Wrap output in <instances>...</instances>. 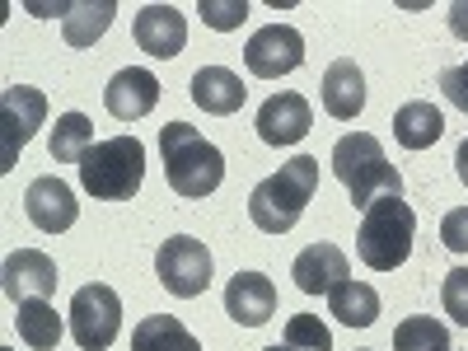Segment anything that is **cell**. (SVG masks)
Wrapping results in <instances>:
<instances>
[{
    "instance_id": "cell-1",
    "label": "cell",
    "mask_w": 468,
    "mask_h": 351,
    "mask_svg": "<svg viewBox=\"0 0 468 351\" xmlns=\"http://www.w3.org/2000/svg\"><path fill=\"white\" fill-rule=\"evenodd\" d=\"M319 192V160L314 154H295L291 165H282L271 178H262L249 192V220L262 234H286L300 225L304 207L314 202Z\"/></svg>"
},
{
    "instance_id": "cell-2",
    "label": "cell",
    "mask_w": 468,
    "mask_h": 351,
    "mask_svg": "<svg viewBox=\"0 0 468 351\" xmlns=\"http://www.w3.org/2000/svg\"><path fill=\"white\" fill-rule=\"evenodd\" d=\"M160 154H165V178L178 197L202 202L225 183V154L220 145H211L197 127L187 122H169L160 127Z\"/></svg>"
},
{
    "instance_id": "cell-3",
    "label": "cell",
    "mask_w": 468,
    "mask_h": 351,
    "mask_svg": "<svg viewBox=\"0 0 468 351\" xmlns=\"http://www.w3.org/2000/svg\"><path fill=\"white\" fill-rule=\"evenodd\" d=\"M333 174L351 192V207H361V211L379 197H403V178L384 160V145L370 132H346L333 145Z\"/></svg>"
},
{
    "instance_id": "cell-4",
    "label": "cell",
    "mask_w": 468,
    "mask_h": 351,
    "mask_svg": "<svg viewBox=\"0 0 468 351\" xmlns=\"http://www.w3.org/2000/svg\"><path fill=\"white\" fill-rule=\"evenodd\" d=\"M145 178V145L136 136H108L80 160V187L94 202H127Z\"/></svg>"
},
{
    "instance_id": "cell-5",
    "label": "cell",
    "mask_w": 468,
    "mask_h": 351,
    "mask_svg": "<svg viewBox=\"0 0 468 351\" xmlns=\"http://www.w3.org/2000/svg\"><path fill=\"white\" fill-rule=\"evenodd\" d=\"M412 239H417L412 207L403 197H379V202L366 207V220H361V234H356V253L375 271H394V267L408 262Z\"/></svg>"
},
{
    "instance_id": "cell-6",
    "label": "cell",
    "mask_w": 468,
    "mask_h": 351,
    "mask_svg": "<svg viewBox=\"0 0 468 351\" xmlns=\"http://www.w3.org/2000/svg\"><path fill=\"white\" fill-rule=\"evenodd\" d=\"M122 333V300L112 286L90 282L70 295V337L80 351H108Z\"/></svg>"
},
{
    "instance_id": "cell-7",
    "label": "cell",
    "mask_w": 468,
    "mask_h": 351,
    "mask_svg": "<svg viewBox=\"0 0 468 351\" xmlns=\"http://www.w3.org/2000/svg\"><path fill=\"white\" fill-rule=\"evenodd\" d=\"M154 277H160V286L169 295L197 300L211 286V249L202 239H192V234H174L154 253Z\"/></svg>"
},
{
    "instance_id": "cell-8",
    "label": "cell",
    "mask_w": 468,
    "mask_h": 351,
    "mask_svg": "<svg viewBox=\"0 0 468 351\" xmlns=\"http://www.w3.org/2000/svg\"><path fill=\"white\" fill-rule=\"evenodd\" d=\"M43 117H48V99L43 90H33V85H10L5 99H0V174H10L15 160H19V150L33 141V132L43 127Z\"/></svg>"
},
{
    "instance_id": "cell-9",
    "label": "cell",
    "mask_w": 468,
    "mask_h": 351,
    "mask_svg": "<svg viewBox=\"0 0 468 351\" xmlns=\"http://www.w3.org/2000/svg\"><path fill=\"white\" fill-rule=\"evenodd\" d=\"M244 66L249 75H258V80H282V75L300 70L304 66V37L300 28L291 24H267L249 37V48H244Z\"/></svg>"
},
{
    "instance_id": "cell-10",
    "label": "cell",
    "mask_w": 468,
    "mask_h": 351,
    "mask_svg": "<svg viewBox=\"0 0 468 351\" xmlns=\"http://www.w3.org/2000/svg\"><path fill=\"white\" fill-rule=\"evenodd\" d=\"M24 211H28V220L43 229V234H66L75 220H80V202H75L70 183H61L57 174L28 183V192H24Z\"/></svg>"
},
{
    "instance_id": "cell-11",
    "label": "cell",
    "mask_w": 468,
    "mask_h": 351,
    "mask_svg": "<svg viewBox=\"0 0 468 351\" xmlns=\"http://www.w3.org/2000/svg\"><path fill=\"white\" fill-rule=\"evenodd\" d=\"M258 136L267 145H295L309 136V127H314V108L304 103V94L295 90H282V94H271L262 108H258Z\"/></svg>"
},
{
    "instance_id": "cell-12",
    "label": "cell",
    "mask_w": 468,
    "mask_h": 351,
    "mask_svg": "<svg viewBox=\"0 0 468 351\" xmlns=\"http://www.w3.org/2000/svg\"><path fill=\"white\" fill-rule=\"evenodd\" d=\"M103 103H108V112L117 117V122H141V117H150L154 103H160V80H154L145 66H127L108 80Z\"/></svg>"
},
{
    "instance_id": "cell-13",
    "label": "cell",
    "mask_w": 468,
    "mask_h": 351,
    "mask_svg": "<svg viewBox=\"0 0 468 351\" xmlns=\"http://www.w3.org/2000/svg\"><path fill=\"white\" fill-rule=\"evenodd\" d=\"M0 277H5V295L15 304L24 300H48L57 291V262L43 253V249H19L5 258V267H0Z\"/></svg>"
},
{
    "instance_id": "cell-14",
    "label": "cell",
    "mask_w": 468,
    "mask_h": 351,
    "mask_svg": "<svg viewBox=\"0 0 468 351\" xmlns=\"http://www.w3.org/2000/svg\"><path fill=\"white\" fill-rule=\"evenodd\" d=\"M225 314L244 328H262L271 314H277V286L262 271H234L225 286Z\"/></svg>"
},
{
    "instance_id": "cell-15",
    "label": "cell",
    "mask_w": 468,
    "mask_h": 351,
    "mask_svg": "<svg viewBox=\"0 0 468 351\" xmlns=\"http://www.w3.org/2000/svg\"><path fill=\"white\" fill-rule=\"evenodd\" d=\"M136 33V48L150 52L154 61H174L187 43V19L174 10V5H145L132 24Z\"/></svg>"
},
{
    "instance_id": "cell-16",
    "label": "cell",
    "mask_w": 468,
    "mask_h": 351,
    "mask_svg": "<svg viewBox=\"0 0 468 351\" xmlns=\"http://www.w3.org/2000/svg\"><path fill=\"white\" fill-rule=\"evenodd\" d=\"M291 277L304 295H328L337 282L351 277V267H346V253L337 244H309L295 262H291Z\"/></svg>"
},
{
    "instance_id": "cell-17",
    "label": "cell",
    "mask_w": 468,
    "mask_h": 351,
    "mask_svg": "<svg viewBox=\"0 0 468 351\" xmlns=\"http://www.w3.org/2000/svg\"><path fill=\"white\" fill-rule=\"evenodd\" d=\"M324 112L328 117H337V122H351L361 108H366V75H361V66L351 61V57H342V61H333L328 70H324Z\"/></svg>"
},
{
    "instance_id": "cell-18",
    "label": "cell",
    "mask_w": 468,
    "mask_h": 351,
    "mask_svg": "<svg viewBox=\"0 0 468 351\" xmlns=\"http://www.w3.org/2000/svg\"><path fill=\"white\" fill-rule=\"evenodd\" d=\"M244 80L234 70L225 66H202L197 75H192V103L207 108L211 117H229V112H239L244 108Z\"/></svg>"
},
{
    "instance_id": "cell-19",
    "label": "cell",
    "mask_w": 468,
    "mask_h": 351,
    "mask_svg": "<svg viewBox=\"0 0 468 351\" xmlns=\"http://www.w3.org/2000/svg\"><path fill=\"white\" fill-rule=\"evenodd\" d=\"M328 314L342 319L346 328H370V324L379 319V291L346 277V282H337V286L328 291Z\"/></svg>"
},
{
    "instance_id": "cell-20",
    "label": "cell",
    "mask_w": 468,
    "mask_h": 351,
    "mask_svg": "<svg viewBox=\"0 0 468 351\" xmlns=\"http://www.w3.org/2000/svg\"><path fill=\"white\" fill-rule=\"evenodd\" d=\"M441 132H445V117H441V108H431L426 99H412V103H403V108L394 112V136H399V145H408V150L436 145Z\"/></svg>"
},
{
    "instance_id": "cell-21",
    "label": "cell",
    "mask_w": 468,
    "mask_h": 351,
    "mask_svg": "<svg viewBox=\"0 0 468 351\" xmlns=\"http://www.w3.org/2000/svg\"><path fill=\"white\" fill-rule=\"evenodd\" d=\"M15 324H19V342L33 346V351H57V342H61V333H66L61 314L52 309V300H24L19 314H15Z\"/></svg>"
},
{
    "instance_id": "cell-22",
    "label": "cell",
    "mask_w": 468,
    "mask_h": 351,
    "mask_svg": "<svg viewBox=\"0 0 468 351\" xmlns=\"http://www.w3.org/2000/svg\"><path fill=\"white\" fill-rule=\"evenodd\" d=\"M112 15H117L112 0H80V5H66V15H61L66 43H70V48L99 43V37L108 33V24H112Z\"/></svg>"
},
{
    "instance_id": "cell-23",
    "label": "cell",
    "mask_w": 468,
    "mask_h": 351,
    "mask_svg": "<svg viewBox=\"0 0 468 351\" xmlns=\"http://www.w3.org/2000/svg\"><path fill=\"white\" fill-rule=\"evenodd\" d=\"M132 351H202V342L174 314H150L132 328Z\"/></svg>"
},
{
    "instance_id": "cell-24",
    "label": "cell",
    "mask_w": 468,
    "mask_h": 351,
    "mask_svg": "<svg viewBox=\"0 0 468 351\" xmlns=\"http://www.w3.org/2000/svg\"><path fill=\"white\" fill-rule=\"evenodd\" d=\"M94 145V122L85 112H61L52 127V160L57 165H80Z\"/></svg>"
},
{
    "instance_id": "cell-25",
    "label": "cell",
    "mask_w": 468,
    "mask_h": 351,
    "mask_svg": "<svg viewBox=\"0 0 468 351\" xmlns=\"http://www.w3.org/2000/svg\"><path fill=\"white\" fill-rule=\"evenodd\" d=\"M450 346V328L431 314H412L394 328V351H445Z\"/></svg>"
},
{
    "instance_id": "cell-26",
    "label": "cell",
    "mask_w": 468,
    "mask_h": 351,
    "mask_svg": "<svg viewBox=\"0 0 468 351\" xmlns=\"http://www.w3.org/2000/svg\"><path fill=\"white\" fill-rule=\"evenodd\" d=\"M286 346H295V351H333V333L319 324V314H291L286 319Z\"/></svg>"
},
{
    "instance_id": "cell-27",
    "label": "cell",
    "mask_w": 468,
    "mask_h": 351,
    "mask_svg": "<svg viewBox=\"0 0 468 351\" xmlns=\"http://www.w3.org/2000/svg\"><path fill=\"white\" fill-rule=\"evenodd\" d=\"M197 15H202L207 28L229 33V28H239L249 19V0H197Z\"/></svg>"
},
{
    "instance_id": "cell-28",
    "label": "cell",
    "mask_w": 468,
    "mask_h": 351,
    "mask_svg": "<svg viewBox=\"0 0 468 351\" xmlns=\"http://www.w3.org/2000/svg\"><path fill=\"white\" fill-rule=\"evenodd\" d=\"M441 304H445V314H450L459 328H468V267H454V271H445Z\"/></svg>"
},
{
    "instance_id": "cell-29",
    "label": "cell",
    "mask_w": 468,
    "mask_h": 351,
    "mask_svg": "<svg viewBox=\"0 0 468 351\" xmlns=\"http://www.w3.org/2000/svg\"><path fill=\"white\" fill-rule=\"evenodd\" d=\"M441 239H445V249L468 253V207H454V211L441 220Z\"/></svg>"
},
{
    "instance_id": "cell-30",
    "label": "cell",
    "mask_w": 468,
    "mask_h": 351,
    "mask_svg": "<svg viewBox=\"0 0 468 351\" xmlns=\"http://www.w3.org/2000/svg\"><path fill=\"white\" fill-rule=\"evenodd\" d=\"M441 90H445V99H450L459 112H468V61L441 70Z\"/></svg>"
},
{
    "instance_id": "cell-31",
    "label": "cell",
    "mask_w": 468,
    "mask_h": 351,
    "mask_svg": "<svg viewBox=\"0 0 468 351\" xmlns=\"http://www.w3.org/2000/svg\"><path fill=\"white\" fill-rule=\"evenodd\" d=\"M450 28H454V37H468V5H463V0L450 5Z\"/></svg>"
},
{
    "instance_id": "cell-32",
    "label": "cell",
    "mask_w": 468,
    "mask_h": 351,
    "mask_svg": "<svg viewBox=\"0 0 468 351\" xmlns=\"http://www.w3.org/2000/svg\"><path fill=\"white\" fill-rule=\"evenodd\" d=\"M454 174L463 178V187H468V141L459 145V154H454Z\"/></svg>"
},
{
    "instance_id": "cell-33",
    "label": "cell",
    "mask_w": 468,
    "mask_h": 351,
    "mask_svg": "<svg viewBox=\"0 0 468 351\" xmlns=\"http://www.w3.org/2000/svg\"><path fill=\"white\" fill-rule=\"evenodd\" d=\"M262 351H291V346H262Z\"/></svg>"
},
{
    "instance_id": "cell-34",
    "label": "cell",
    "mask_w": 468,
    "mask_h": 351,
    "mask_svg": "<svg viewBox=\"0 0 468 351\" xmlns=\"http://www.w3.org/2000/svg\"><path fill=\"white\" fill-rule=\"evenodd\" d=\"M291 351H295V346H291Z\"/></svg>"
},
{
    "instance_id": "cell-35",
    "label": "cell",
    "mask_w": 468,
    "mask_h": 351,
    "mask_svg": "<svg viewBox=\"0 0 468 351\" xmlns=\"http://www.w3.org/2000/svg\"><path fill=\"white\" fill-rule=\"evenodd\" d=\"M445 351H450V346H445Z\"/></svg>"
}]
</instances>
